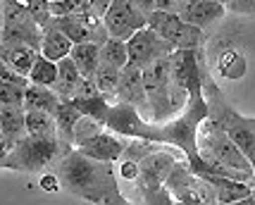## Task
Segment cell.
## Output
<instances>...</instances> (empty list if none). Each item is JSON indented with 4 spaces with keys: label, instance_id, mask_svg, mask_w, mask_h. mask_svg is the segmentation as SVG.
I'll use <instances>...</instances> for the list:
<instances>
[{
    "label": "cell",
    "instance_id": "cell-32",
    "mask_svg": "<svg viewBox=\"0 0 255 205\" xmlns=\"http://www.w3.org/2000/svg\"><path fill=\"white\" fill-rule=\"evenodd\" d=\"M120 177L127 179V182H136L141 179V162L138 158H127L120 162Z\"/></svg>",
    "mask_w": 255,
    "mask_h": 205
},
{
    "label": "cell",
    "instance_id": "cell-42",
    "mask_svg": "<svg viewBox=\"0 0 255 205\" xmlns=\"http://www.w3.org/2000/svg\"><path fill=\"white\" fill-rule=\"evenodd\" d=\"M0 138H2V136H0Z\"/></svg>",
    "mask_w": 255,
    "mask_h": 205
},
{
    "label": "cell",
    "instance_id": "cell-37",
    "mask_svg": "<svg viewBox=\"0 0 255 205\" xmlns=\"http://www.w3.org/2000/svg\"><path fill=\"white\" fill-rule=\"evenodd\" d=\"M136 5H138L143 12H148V14L155 10V0H136Z\"/></svg>",
    "mask_w": 255,
    "mask_h": 205
},
{
    "label": "cell",
    "instance_id": "cell-22",
    "mask_svg": "<svg viewBox=\"0 0 255 205\" xmlns=\"http://www.w3.org/2000/svg\"><path fill=\"white\" fill-rule=\"evenodd\" d=\"M84 79H86V77L79 72V67L74 65V60L67 55V57H62V60L57 62V81L53 84V89L57 91L60 98H69L72 93L77 91V86Z\"/></svg>",
    "mask_w": 255,
    "mask_h": 205
},
{
    "label": "cell",
    "instance_id": "cell-27",
    "mask_svg": "<svg viewBox=\"0 0 255 205\" xmlns=\"http://www.w3.org/2000/svg\"><path fill=\"white\" fill-rule=\"evenodd\" d=\"M100 62L112 65V67H120V69L127 67V65H129V48H127V41L115 38V36H108V38L100 43Z\"/></svg>",
    "mask_w": 255,
    "mask_h": 205
},
{
    "label": "cell",
    "instance_id": "cell-31",
    "mask_svg": "<svg viewBox=\"0 0 255 205\" xmlns=\"http://www.w3.org/2000/svg\"><path fill=\"white\" fill-rule=\"evenodd\" d=\"M26 89H29V86L0 81V105H7V107H24V93H26Z\"/></svg>",
    "mask_w": 255,
    "mask_h": 205
},
{
    "label": "cell",
    "instance_id": "cell-34",
    "mask_svg": "<svg viewBox=\"0 0 255 205\" xmlns=\"http://www.w3.org/2000/svg\"><path fill=\"white\" fill-rule=\"evenodd\" d=\"M181 5H184V0H155V10L165 12H179Z\"/></svg>",
    "mask_w": 255,
    "mask_h": 205
},
{
    "label": "cell",
    "instance_id": "cell-35",
    "mask_svg": "<svg viewBox=\"0 0 255 205\" xmlns=\"http://www.w3.org/2000/svg\"><path fill=\"white\" fill-rule=\"evenodd\" d=\"M38 184H41V189H43V191H57V189H60V182H57L53 174H43Z\"/></svg>",
    "mask_w": 255,
    "mask_h": 205
},
{
    "label": "cell",
    "instance_id": "cell-20",
    "mask_svg": "<svg viewBox=\"0 0 255 205\" xmlns=\"http://www.w3.org/2000/svg\"><path fill=\"white\" fill-rule=\"evenodd\" d=\"M60 105V96L53 86H41V84H29L24 93V110H43V112L55 114Z\"/></svg>",
    "mask_w": 255,
    "mask_h": 205
},
{
    "label": "cell",
    "instance_id": "cell-28",
    "mask_svg": "<svg viewBox=\"0 0 255 205\" xmlns=\"http://www.w3.org/2000/svg\"><path fill=\"white\" fill-rule=\"evenodd\" d=\"M74 105H77L81 114L86 117H93L96 122L105 126V119H108V112H110V98L103 96V93H93V96H86V98H72Z\"/></svg>",
    "mask_w": 255,
    "mask_h": 205
},
{
    "label": "cell",
    "instance_id": "cell-10",
    "mask_svg": "<svg viewBox=\"0 0 255 205\" xmlns=\"http://www.w3.org/2000/svg\"><path fill=\"white\" fill-rule=\"evenodd\" d=\"M205 143H208V150L222 162L227 170L232 172L236 179L251 182L255 177L253 165L248 162V158L244 155V150L229 138L227 131H220V129H212L210 126V129L205 131Z\"/></svg>",
    "mask_w": 255,
    "mask_h": 205
},
{
    "label": "cell",
    "instance_id": "cell-40",
    "mask_svg": "<svg viewBox=\"0 0 255 205\" xmlns=\"http://www.w3.org/2000/svg\"><path fill=\"white\" fill-rule=\"evenodd\" d=\"M48 2H57V0H48Z\"/></svg>",
    "mask_w": 255,
    "mask_h": 205
},
{
    "label": "cell",
    "instance_id": "cell-3",
    "mask_svg": "<svg viewBox=\"0 0 255 205\" xmlns=\"http://www.w3.org/2000/svg\"><path fill=\"white\" fill-rule=\"evenodd\" d=\"M145 98L150 107V117L155 122L167 119L172 112H177V102L172 96V67H169V55L150 62L143 69Z\"/></svg>",
    "mask_w": 255,
    "mask_h": 205
},
{
    "label": "cell",
    "instance_id": "cell-8",
    "mask_svg": "<svg viewBox=\"0 0 255 205\" xmlns=\"http://www.w3.org/2000/svg\"><path fill=\"white\" fill-rule=\"evenodd\" d=\"M105 129H110L112 134L127 138H141V141H160L157 126H150L143 122V117L138 112V107L127 101H117L110 105V112L105 119Z\"/></svg>",
    "mask_w": 255,
    "mask_h": 205
},
{
    "label": "cell",
    "instance_id": "cell-39",
    "mask_svg": "<svg viewBox=\"0 0 255 205\" xmlns=\"http://www.w3.org/2000/svg\"><path fill=\"white\" fill-rule=\"evenodd\" d=\"M220 2H224V5H227V2H229V0H220Z\"/></svg>",
    "mask_w": 255,
    "mask_h": 205
},
{
    "label": "cell",
    "instance_id": "cell-2",
    "mask_svg": "<svg viewBox=\"0 0 255 205\" xmlns=\"http://www.w3.org/2000/svg\"><path fill=\"white\" fill-rule=\"evenodd\" d=\"M205 119H208V102L203 98V93L189 96L186 105L172 122L157 126L160 141L177 146L179 150L186 153V158H191L198 153V129Z\"/></svg>",
    "mask_w": 255,
    "mask_h": 205
},
{
    "label": "cell",
    "instance_id": "cell-5",
    "mask_svg": "<svg viewBox=\"0 0 255 205\" xmlns=\"http://www.w3.org/2000/svg\"><path fill=\"white\" fill-rule=\"evenodd\" d=\"M41 41H43V26L36 22V17L22 5L5 0L0 46H33L41 50Z\"/></svg>",
    "mask_w": 255,
    "mask_h": 205
},
{
    "label": "cell",
    "instance_id": "cell-33",
    "mask_svg": "<svg viewBox=\"0 0 255 205\" xmlns=\"http://www.w3.org/2000/svg\"><path fill=\"white\" fill-rule=\"evenodd\" d=\"M227 7L234 12H255V0H229Z\"/></svg>",
    "mask_w": 255,
    "mask_h": 205
},
{
    "label": "cell",
    "instance_id": "cell-26",
    "mask_svg": "<svg viewBox=\"0 0 255 205\" xmlns=\"http://www.w3.org/2000/svg\"><path fill=\"white\" fill-rule=\"evenodd\" d=\"M26 119V134L29 136H57L55 114L43 110H24Z\"/></svg>",
    "mask_w": 255,
    "mask_h": 205
},
{
    "label": "cell",
    "instance_id": "cell-30",
    "mask_svg": "<svg viewBox=\"0 0 255 205\" xmlns=\"http://www.w3.org/2000/svg\"><path fill=\"white\" fill-rule=\"evenodd\" d=\"M29 81L31 84H41V86H53L57 81V62L48 60L45 55H38L31 72H29Z\"/></svg>",
    "mask_w": 255,
    "mask_h": 205
},
{
    "label": "cell",
    "instance_id": "cell-41",
    "mask_svg": "<svg viewBox=\"0 0 255 205\" xmlns=\"http://www.w3.org/2000/svg\"><path fill=\"white\" fill-rule=\"evenodd\" d=\"M253 126H255V119H253Z\"/></svg>",
    "mask_w": 255,
    "mask_h": 205
},
{
    "label": "cell",
    "instance_id": "cell-14",
    "mask_svg": "<svg viewBox=\"0 0 255 205\" xmlns=\"http://www.w3.org/2000/svg\"><path fill=\"white\" fill-rule=\"evenodd\" d=\"M224 12H227V5L220 0H184V5L179 7V17L193 26L205 29L210 24L220 22Z\"/></svg>",
    "mask_w": 255,
    "mask_h": 205
},
{
    "label": "cell",
    "instance_id": "cell-21",
    "mask_svg": "<svg viewBox=\"0 0 255 205\" xmlns=\"http://www.w3.org/2000/svg\"><path fill=\"white\" fill-rule=\"evenodd\" d=\"M41 55V50L33 46H0V57L10 65L14 72H19L24 77H29L36 57Z\"/></svg>",
    "mask_w": 255,
    "mask_h": 205
},
{
    "label": "cell",
    "instance_id": "cell-11",
    "mask_svg": "<svg viewBox=\"0 0 255 205\" xmlns=\"http://www.w3.org/2000/svg\"><path fill=\"white\" fill-rule=\"evenodd\" d=\"M45 26L60 29L72 43H84V41L103 43L108 38V29L100 14H53Z\"/></svg>",
    "mask_w": 255,
    "mask_h": 205
},
{
    "label": "cell",
    "instance_id": "cell-18",
    "mask_svg": "<svg viewBox=\"0 0 255 205\" xmlns=\"http://www.w3.org/2000/svg\"><path fill=\"white\" fill-rule=\"evenodd\" d=\"M81 110H79L72 98H60V105L55 110V124H57V138L65 141L67 146L74 143V126H77Z\"/></svg>",
    "mask_w": 255,
    "mask_h": 205
},
{
    "label": "cell",
    "instance_id": "cell-16",
    "mask_svg": "<svg viewBox=\"0 0 255 205\" xmlns=\"http://www.w3.org/2000/svg\"><path fill=\"white\" fill-rule=\"evenodd\" d=\"M205 184L215 186V198L220 203H241L246 198L253 196V186L244 179H234V177H200Z\"/></svg>",
    "mask_w": 255,
    "mask_h": 205
},
{
    "label": "cell",
    "instance_id": "cell-15",
    "mask_svg": "<svg viewBox=\"0 0 255 205\" xmlns=\"http://www.w3.org/2000/svg\"><path fill=\"white\" fill-rule=\"evenodd\" d=\"M117 101H127V102H131V105H136V107L148 105V98H145V84H143V69L141 67L127 65V67L122 69Z\"/></svg>",
    "mask_w": 255,
    "mask_h": 205
},
{
    "label": "cell",
    "instance_id": "cell-13",
    "mask_svg": "<svg viewBox=\"0 0 255 205\" xmlns=\"http://www.w3.org/2000/svg\"><path fill=\"white\" fill-rule=\"evenodd\" d=\"M77 150H81L84 155H89L93 160H100V162H115V160L122 158L127 146H124V141L117 138V134H112L110 129L108 131L100 129L89 141H84L81 146H77Z\"/></svg>",
    "mask_w": 255,
    "mask_h": 205
},
{
    "label": "cell",
    "instance_id": "cell-38",
    "mask_svg": "<svg viewBox=\"0 0 255 205\" xmlns=\"http://www.w3.org/2000/svg\"><path fill=\"white\" fill-rule=\"evenodd\" d=\"M2 17H5V0H0V29H2Z\"/></svg>",
    "mask_w": 255,
    "mask_h": 205
},
{
    "label": "cell",
    "instance_id": "cell-9",
    "mask_svg": "<svg viewBox=\"0 0 255 205\" xmlns=\"http://www.w3.org/2000/svg\"><path fill=\"white\" fill-rule=\"evenodd\" d=\"M103 22L108 29V36L129 41L136 31L148 26V12H143L136 0H110L108 10L103 14Z\"/></svg>",
    "mask_w": 255,
    "mask_h": 205
},
{
    "label": "cell",
    "instance_id": "cell-1",
    "mask_svg": "<svg viewBox=\"0 0 255 205\" xmlns=\"http://www.w3.org/2000/svg\"><path fill=\"white\" fill-rule=\"evenodd\" d=\"M62 184L86 201H120L112 179V162H100L81 150H72L62 162Z\"/></svg>",
    "mask_w": 255,
    "mask_h": 205
},
{
    "label": "cell",
    "instance_id": "cell-7",
    "mask_svg": "<svg viewBox=\"0 0 255 205\" xmlns=\"http://www.w3.org/2000/svg\"><path fill=\"white\" fill-rule=\"evenodd\" d=\"M148 26L155 29L169 46L174 48H198L203 43V29L184 22L179 12L153 10L148 14Z\"/></svg>",
    "mask_w": 255,
    "mask_h": 205
},
{
    "label": "cell",
    "instance_id": "cell-19",
    "mask_svg": "<svg viewBox=\"0 0 255 205\" xmlns=\"http://www.w3.org/2000/svg\"><path fill=\"white\" fill-rule=\"evenodd\" d=\"M69 57L74 60V65L79 67V72L93 79L96 69L100 67V43L98 41H84V43H74L69 50Z\"/></svg>",
    "mask_w": 255,
    "mask_h": 205
},
{
    "label": "cell",
    "instance_id": "cell-12",
    "mask_svg": "<svg viewBox=\"0 0 255 205\" xmlns=\"http://www.w3.org/2000/svg\"><path fill=\"white\" fill-rule=\"evenodd\" d=\"M127 48H129V65H136V67H141V69H145L150 62H155L160 57H167L174 50L150 26H143L141 31H136L127 41Z\"/></svg>",
    "mask_w": 255,
    "mask_h": 205
},
{
    "label": "cell",
    "instance_id": "cell-23",
    "mask_svg": "<svg viewBox=\"0 0 255 205\" xmlns=\"http://www.w3.org/2000/svg\"><path fill=\"white\" fill-rule=\"evenodd\" d=\"M72 46H74V43H72L60 29H55V26H43L41 55H45L48 60H53V62H60L62 57L69 55Z\"/></svg>",
    "mask_w": 255,
    "mask_h": 205
},
{
    "label": "cell",
    "instance_id": "cell-36",
    "mask_svg": "<svg viewBox=\"0 0 255 205\" xmlns=\"http://www.w3.org/2000/svg\"><path fill=\"white\" fill-rule=\"evenodd\" d=\"M14 141H7V138H0V167H5V160H7V153L12 150Z\"/></svg>",
    "mask_w": 255,
    "mask_h": 205
},
{
    "label": "cell",
    "instance_id": "cell-17",
    "mask_svg": "<svg viewBox=\"0 0 255 205\" xmlns=\"http://www.w3.org/2000/svg\"><path fill=\"white\" fill-rule=\"evenodd\" d=\"M215 69L222 79H229V81H236L241 79L248 69V62H246V55L234 46H227L220 50V55L215 60Z\"/></svg>",
    "mask_w": 255,
    "mask_h": 205
},
{
    "label": "cell",
    "instance_id": "cell-4",
    "mask_svg": "<svg viewBox=\"0 0 255 205\" xmlns=\"http://www.w3.org/2000/svg\"><path fill=\"white\" fill-rule=\"evenodd\" d=\"M60 153V138L57 136H29L24 134L19 141H14L12 150L7 153L5 167L22 172H36L50 165Z\"/></svg>",
    "mask_w": 255,
    "mask_h": 205
},
{
    "label": "cell",
    "instance_id": "cell-6",
    "mask_svg": "<svg viewBox=\"0 0 255 205\" xmlns=\"http://www.w3.org/2000/svg\"><path fill=\"white\" fill-rule=\"evenodd\" d=\"M169 67H172V96L177 102V110H181L189 96L200 91V72L196 48H177L169 53Z\"/></svg>",
    "mask_w": 255,
    "mask_h": 205
},
{
    "label": "cell",
    "instance_id": "cell-25",
    "mask_svg": "<svg viewBox=\"0 0 255 205\" xmlns=\"http://www.w3.org/2000/svg\"><path fill=\"white\" fill-rule=\"evenodd\" d=\"M26 134L24 107H7L0 105V136L7 141H19Z\"/></svg>",
    "mask_w": 255,
    "mask_h": 205
},
{
    "label": "cell",
    "instance_id": "cell-24",
    "mask_svg": "<svg viewBox=\"0 0 255 205\" xmlns=\"http://www.w3.org/2000/svg\"><path fill=\"white\" fill-rule=\"evenodd\" d=\"M110 0H57L50 2V14H105Z\"/></svg>",
    "mask_w": 255,
    "mask_h": 205
},
{
    "label": "cell",
    "instance_id": "cell-29",
    "mask_svg": "<svg viewBox=\"0 0 255 205\" xmlns=\"http://www.w3.org/2000/svg\"><path fill=\"white\" fill-rule=\"evenodd\" d=\"M120 77H122V69L120 67H112V65L100 62V67L93 74V81H96L98 91L112 101V98H117V91H120Z\"/></svg>",
    "mask_w": 255,
    "mask_h": 205
}]
</instances>
